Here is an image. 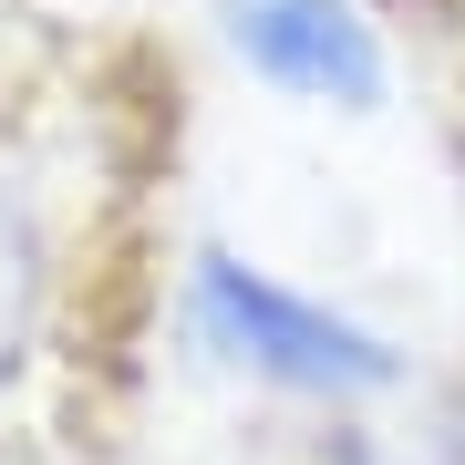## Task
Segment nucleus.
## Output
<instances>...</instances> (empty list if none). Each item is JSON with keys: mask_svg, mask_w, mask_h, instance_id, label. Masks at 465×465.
Segmentation results:
<instances>
[{"mask_svg": "<svg viewBox=\"0 0 465 465\" xmlns=\"http://www.w3.org/2000/svg\"><path fill=\"white\" fill-rule=\"evenodd\" d=\"M186 321H197V341L217 351L228 372L269 382V393H311V403H372L403 382V351L372 331V321L331 311V300L269 280L249 269L238 249H207L186 269Z\"/></svg>", "mask_w": 465, "mask_h": 465, "instance_id": "obj_1", "label": "nucleus"}, {"mask_svg": "<svg viewBox=\"0 0 465 465\" xmlns=\"http://www.w3.org/2000/svg\"><path fill=\"white\" fill-rule=\"evenodd\" d=\"M228 42L259 84L300 104L372 114L393 94V63H382V32L362 21V0H228Z\"/></svg>", "mask_w": 465, "mask_h": 465, "instance_id": "obj_2", "label": "nucleus"}, {"mask_svg": "<svg viewBox=\"0 0 465 465\" xmlns=\"http://www.w3.org/2000/svg\"><path fill=\"white\" fill-rule=\"evenodd\" d=\"M42 311H52V217H42V186L0 155V382L32 362Z\"/></svg>", "mask_w": 465, "mask_h": 465, "instance_id": "obj_3", "label": "nucleus"}]
</instances>
